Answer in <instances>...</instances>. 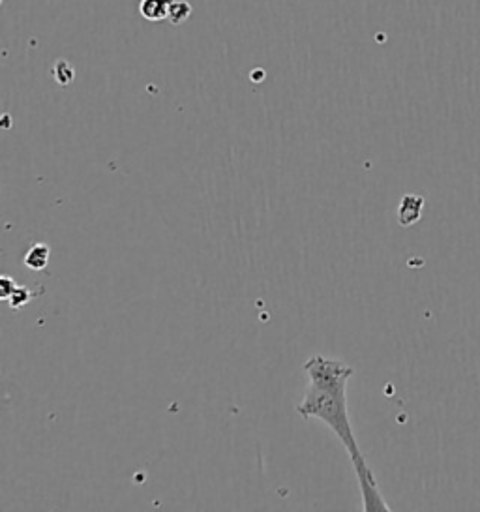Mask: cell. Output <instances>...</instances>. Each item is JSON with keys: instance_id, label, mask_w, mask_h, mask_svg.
<instances>
[{"instance_id": "obj_6", "label": "cell", "mask_w": 480, "mask_h": 512, "mask_svg": "<svg viewBox=\"0 0 480 512\" xmlns=\"http://www.w3.org/2000/svg\"><path fill=\"white\" fill-rule=\"evenodd\" d=\"M30 299H32V295H30L29 289L17 287V291L10 297V306H12L14 310H19V308H23Z\"/></svg>"}, {"instance_id": "obj_3", "label": "cell", "mask_w": 480, "mask_h": 512, "mask_svg": "<svg viewBox=\"0 0 480 512\" xmlns=\"http://www.w3.org/2000/svg\"><path fill=\"white\" fill-rule=\"evenodd\" d=\"M171 4L173 0H141L139 14L147 21H162L165 17H169Z\"/></svg>"}, {"instance_id": "obj_5", "label": "cell", "mask_w": 480, "mask_h": 512, "mask_svg": "<svg viewBox=\"0 0 480 512\" xmlns=\"http://www.w3.org/2000/svg\"><path fill=\"white\" fill-rule=\"evenodd\" d=\"M192 14V8H190V4L188 2H177V0H173V4H171V8H169V19H171V23L173 25H180V23H184L188 17Z\"/></svg>"}, {"instance_id": "obj_7", "label": "cell", "mask_w": 480, "mask_h": 512, "mask_svg": "<svg viewBox=\"0 0 480 512\" xmlns=\"http://www.w3.org/2000/svg\"><path fill=\"white\" fill-rule=\"evenodd\" d=\"M15 291H17V284H15L14 278L2 276V278H0V297H2L4 301H8V299L14 295Z\"/></svg>"}, {"instance_id": "obj_4", "label": "cell", "mask_w": 480, "mask_h": 512, "mask_svg": "<svg viewBox=\"0 0 480 512\" xmlns=\"http://www.w3.org/2000/svg\"><path fill=\"white\" fill-rule=\"evenodd\" d=\"M49 254H51L49 246L44 242H38L25 254V265L32 271H44L49 263Z\"/></svg>"}, {"instance_id": "obj_2", "label": "cell", "mask_w": 480, "mask_h": 512, "mask_svg": "<svg viewBox=\"0 0 480 512\" xmlns=\"http://www.w3.org/2000/svg\"><path fill=\"white\" fill-rule=\"evenodd\" d=\"M422 205H424V199L422 197L413 196V194H407L400 203V209H398V220L402 226L407 227L411 224H415L422 214Z\"/></svg>"}, {"instance_id": "obj_1", "label": "cell", "mask_w": 480, "mask_h": 512, "mask_svg": "<svg viewBox=\"0 0 480 512\" xmlns=\"http://www.w3.org/2000/svg\"><path fill=\"white\" fill-rule=\"evenodd\" d=\"M304 372L308 376V385L297 406V413L306 421L317 419L323 422L340 439L355 469L364 511H389V505L379 492L375 475L360 452L349 419L347 381L353 376V368L344 361L315 355L304 362Z\"/></svg>"}]
</instances>
